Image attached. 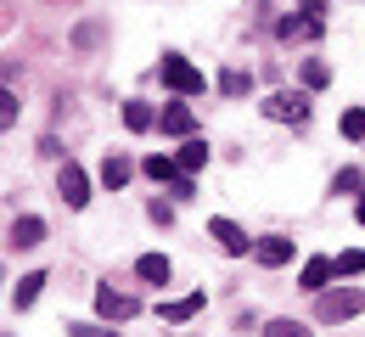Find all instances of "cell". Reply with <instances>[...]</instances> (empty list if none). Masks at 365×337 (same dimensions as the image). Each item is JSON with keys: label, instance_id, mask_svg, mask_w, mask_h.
I'll return each mask as SVG.
<instances>
[{"label": "cell", "instance_id": "23", "mask_svg": "<svg viewBox=\"0 0 365 337\" xmlns=\"http://www.w3.org/2000/svg\"><path fill=\"white\" fill-rule=\"evenodd\" d=\"M264 337H309V326H298V321H270Z\"/></svg>", "mask_w": 365, "mask_h": 337}, {"label": "cell", "instance_id": "5", "mask_svg": "<svg viewBox=\"0 0 365 337\" xmlns=\"http://www.w3.org/2000/svg\"><path fill=\"white\" fill-rule=\"evenodd\" d=\"M56 192H62V202H68V208H85V202H91V180H85V169H79V163H62Z\"/></svg>", "mask_w": 365, "mask_h": 337}, {"label": "cell", "instance_id": "4", "mask_svg": "<svg viewBox=\"0 0 365 337\" xmlns=\"http://www.w3.org/2000/svg\"><path fill=\"white\" fill-rule=\"evenodd\" d=\"M264 118H292V124H304L309 118V96H298V90H275V96H264Z\"/></svg>", "mask_w": 365, "mask_h": 337}, {"label": "cell", "instance_id": "26", "mask_svg": "<svg viewBox=\"0 0 365 337\" xmlns=\"http://www.w3.org/2000/svg\"><path fill=\"white\" fill-rule=\"evenodd\" d=\"M0 124H17V96H11V90L0 96Z\"/></svg>", "mask_w": 365, "mask_h": 337}, {"label": "cell", "instance_id": "13", "mask_svg": "<svg viewBox=\"0 0 365 337\" xmlns=\"http://www.w3.org/2000/svg\"><path fill=\"white\" fill-rule=\"evenodd\" d=\"M146 175H152L158 186H175L185 169H180V157H158V152H152V157H146Z\"/></svg>", "mask_w": 365, "mask_h": 337}, {"label": "cell", "instance_id": "20", "mask_svg": "<svg viewBox=\"0 0 365 337\" xmlns=\"http://www.w3.org/2000/svg\"><path fill=\"white\" fill-rule=\"evenodd\" d=\"M343 135H349V141H365V107H349V113H343Z\"/></svg>", "mask_w": 365, "mask_h": 337}, {"label": "cell", "instance_id": "18", "mask_svg": "<svg viewBox=\"0 0 365 337\" xmlns=\"http://www.w3.org/2000/svg\"><path fill=\"white\" fill-rule=\"evenodd\" d=\"M124 124L130 130H152V107L146 101H124Z\"/></svg>", "mask_w": 365, "mask_h": 337}, {"label": "cell", "instance_id": "12", "mask_svg": "<svg viewBox=\"0 0 365 337\" xmlns=\"http://www.w3.org/2000/svg\"><path fill=\"white\" fill-rule=\"evenodd\" d=\"M130 175H135V163H130V157H107V163H101V186H107V192L130 186Z\"/></svg>", "mask_w": 365, "mask_h": 337}, {"label": "cell", "instance_id": "24", "mask_svg": "<svg viewBox=\"0 0 365 337\" xmlns=\"http://www.w3.org/2000/svg\"><path fill=\"white\" fill-rule=\"evenodd\" d=\"M68 337H118L113 326H85V321H68Z\"/></svg>", "mask_w": 365, "mask_h": 337}, {"label": "cell", "instance_id": "27", "mask_svg": "<svg viewBox=\"0 0 365 337\" xmlns=\"http://www.w3.org/2000/svg\"><path fill=\"white\" fill-rule=\"evenodd\" d=\"M354 219H360V225H365V197H360V208H354Z\"/></svg>", "mask_w": 365, "mask_h": 337}, {"label": "cell", "instance_id": "1", "mask_svg": "<svg viewBox=\"0 0 365 337\" xmlns=\"http://www.w3.org/2000/svg\"><path fill=\"white\" fill-rule=\"evenodd\" d=\"M158 79H163L175 96H202V90H208L202 68H191L185 56H163V62H158Z\"/></svg>", "mask_w": 365, "mask_h": 337}, {"label": "cell", "instance_id": "25", "mask_svg": "<svg viewBox=\"0 0 365 337\" xmlns=\"http://www.w3.org/2000/svg\"><path fill=\"white\" fill-rule=\"evenodd\" d=\"M331 186H337V192H360V169H337Z\"/></svg>", "mask_w": 365, "mask_h": 337}, {"label": "cell", "instance_id": "3", "mask_svg": "<svg viewBox=\"0 0 365 337\" xmlns=\"http://www.w3.org/2000/svg\"><path fill=\"white\" fill-rule=\"evenodd\" d=\"M365 309V292L360 287H343V292H320V315L326 321H354Z\"/></svg>", "mask_w": 365, "mask_h": 337}, {"label": "cell", "instance_id": "15", "mask_svg": "<svg viewBox=\"0 0 365 337\" xmlns=\"http://www.w3.org/2000/svg\"><path fill=\"white\" fill-rule=\"evenodd\" d=\"M40 287H46V270H29V276L17 281V292H11V304H17V309H29V304L40 298Z\"/></svg>", "mask_w": 365, "mask_h": 337}, {"label": "cell", "instance_id": "14", "mask_svg": "<svg viewBox=\"0 0 365 337\" xmlns=\"http://www.w3.org/2000/svg\"><path fill=\"white\" fill-rule=\"evenodd\" d=\"M135 276L163 287V281H169V259H163V253H140V259H135Z\"/></svg>", "mask_w": 365, "mask_h": 337}, {"label": "cell", "instance_id": "2", "mask_svg": "<svg viewBox=\"0 0 365 337\" xmlns=\"http://www.w3.org/2000/svg\"><path fill=\"white\" fill-rule=\"evenodd\" d=\"M320 28H326V6H320V0H309L298 17H281V28H275V34L292 46V40H320Z\"/></svg>", "mask_w": 365, "mask_h": 337}, {"label": "cell", "instance_id": "6", "mask_svg": "<svg viewBox=\"0 0 365 337\" xmlns=\"http://www.w3.org/2000/svg\"><path fill=\"white\" fill-rule=\"evenodd\" d=\"M96 309L107 315V321H135L140 304L130 298V292H113V287H96Z\"/></svg>", "mask_w": 365, "mask_h": 337}, {"label": "cell", "instance_id": "10", "mask_svg": "<svg viewBox=\"0 0 365 337\" xmlns=\"http://www.w3.org/2000/svg\"><path fill=\"white\" fill-rule=\"evenodd\" d=\"M191 124H197V118H191L185 101H169V107L158 113V130H163V135H191Z\"/></svg>", "mask_w": 365, "mask_h": 337}, {"label": "cell", "instance_id": "7", "mask_svg": "<svg viewBox=\"0 0 365 337\" xmlns=\"http://www.w3.org/2000/svg\"><path fill=\"white\" fill-rule=\"evenodd\" d=\"M208 237L220 242L225 253H247V247H253V237H247L236 219H225V214H220V219H208Z\"/></svg>", "mask_w": 365, "mask_h": 337}, {"label": "cell", "instance_id": "8", "mask_svg": "<svg viewBox=\"0 0 365 337\" xmlns=\"http://www.w3.org/2000/svg\"><path fill=\"white\" fill-rule=\"evenodd\" d=\"M253 259H259L264 270L287 264V259H292V237H259V242H253Z\"/></svg>", "mask_w": 365, "mask_h": 337}, {"label": "cell", "instance_id": "17", "mask_svg": "<svg viewBox=\"0 0 365 337\" xmlns=\"http://www.w3.org/2000/svg\"><path fill=\"white\" fill-rule=\"evenodd\" d=\"M175 157H180V169H185V175H197V169L208 163V146L197 141V135H185V146H180V152H175Z\"/></svg>", "mask_w": 365, "mask_h": 337}, {"label": "cell", "instance_id": "22", "mask_svg": "<svg viewBox=\"0 0 365 337\" xmlns=\"http://www.w3.org/2000/svg\"><path fill=\"white\" fill-rule=\"evenodd\" d=\"M247 85H253V79H247L242 68H230L225 79H220V90H225V96H247Z\"/></svg>", "mask_w": 365, "mask_h": 337}, {"label": "cell", "instance_id": "9", "mask_svg": "<svg viewBox=\"0 0 365 337\" xmlns=\"http://www.w3.org/2000/svg\"><path fill=\"white\" fill-rule=\"evenodd\" d=\"M46 242V219L40 214H17L11 219V247H40Z\"/></svg>", "mask_w": 365, "mask_h": 337}, {"label": "cell", "instance_id": "21", "mask_svg": "<svg viewBox=\"0 0 365 337\" xmlns=\"http://www.w3.org/2000/svg\"><path fill=\"white\" fill-rule=\"evenodd\" d=\"M360 270H365V253H360V247L337 253V276H360Z\"/></svg>", "mask_w": 365, "mask_h": 337}, {"label": "cell", "instance_id": "19", "mask_svg": "<svg viewBox=\"0 0 365 337\" xmlns=\"http://www.w3.org/2000/svg\"><path fill=\"white\" fill-rule=\"evenodd\" d=\"M326 79H331V68H326L320 56H309V62H304V85H309V90H320Z\"/></svg>", "mask_w": 365, "mask_h": 337}, {"label": "cell", "instance_id": "11", "mask_svg": "<svg viewBox=\"0 0 365 337\" xmlns=\"http://www.w3.org/2000/svg\"><path fill=\"white\" fill-rule=\"evenodd\" d=\"M331 276H337V259H309V264H304V281H298V287H304V292H320L326 281H331Z\"/></svg>", "mask_w": 365, "mask_h": 337}, {"label": "cell", "instance_id": "16", "mask_svg": "<svg viewBox=\"0 0 365 337\" xmlns=\"http://www.w3.org/2000/svg\"><path fill=\"white\" fill-rule=\"evenodd\" d=\"M158 315H163V321H191V315H202V292H191V298H175V304H163Z\"/></svg>", "mask_w": 365, "mask_h": 337}]
</instances>
